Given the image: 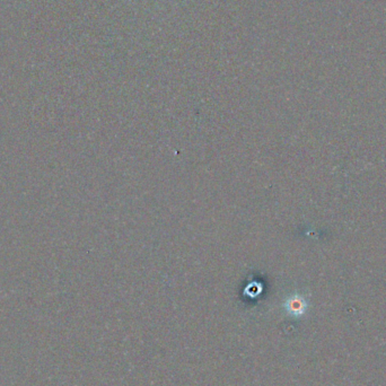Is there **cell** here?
<instances>
[{
  "mask_svg": "<svg viewBox=\"0 0 386 386\" xmlns=\"http://www.w3.org/2000/svg\"><path fill=\"white\" fill-rule=\"evenodd\" d=\"M288 310L292 313H299L303 310V302L298 298L292 299V301H289L288 303Z\"/></svg>",
  "mask_w": 386,
  "mask_h": 386,
  "instance_id": "1",
  "label": "cell"
}]
</instances>
